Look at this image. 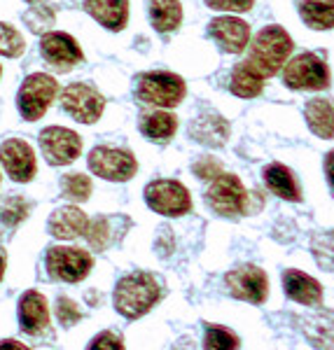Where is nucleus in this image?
Returning a JSON list of instances; mask_svg holds the SVG:
<instances>
[{
  "label": "nucleus",
  "instance_id": "40",
  "mask_svg": "<svg viewBox=\"0 0 334 350\" xmlns=\"http://www.w3.org/2000/svg\"><path fill=\"white\" fill-rule=\"evenodd\" d=\"M0 350H31V348L19 341H14V338H8V341H0Z\"/></svg>",
  "mask_w": 334,
  "mask_h": 350
},
{
  "label": "nucleus",
  "instance_id": "2",
  "mask_svg": "<svg viewBox=\"0 0 334 350\" xmlns=\"http://www.w3.org/2000/svg\"><path fill=\"white\" fill-rule=\"evenodd\" d=\"M292 52V38L281 26H267L257 33L250 47V64L264 77L276 75Z\"/></svg>",
  "mask_w": 334,
  "mask_h": 350
},
{
  "label": "nucleus",
  "instance_id": "34",
  "mask_svg": "<svg viewBox=\"0 0 334 350\" xmlns=\"http://www.w3.org/2000/svg\"><path fill=\"white\" fill-rule=\"evenodd\" d=\"M313 252L322 269H334V236H318L313 241Z\"/></svg>",
  "mask_w": 334,
  "mask_h": 350
},
{
  "label": "nucleus",
  "instance_id": "8",
  "mask_svg": "<svg viewBox=\"0 0 334 350\" xmlns=\"http://www.w3.org/2000/svg\"><path fill=\"white\" fill-rule=\"evenodd\" d=\"M47 271L54 280H64V283H80L87 278V273L94 267V259L87 250L80 247H64L54 245L47 250Z\"/></svg>",
  "mask_w": 334,
  "mask_h": 350
},
{
  "label": "nucleus",
  "instance_id": "38",
  "mask_svg": "<svg viewBox=\"0 0 334 350\" xmlns=\"http://www.w3.org/2000/svg\"><path fill=\"white\" fill-rule=\"evenodd\" d=\"M194 173L199 175L201 180H213L215 175L222 173V171H220L218 159H211V157H203L201 161H196V163H194Z\"/></svg>",
  "mask_w": 334,
  "mask_h": 350
},
{
  "label": "nucleus",
  "instance_id": "18",
  "mask_svg": "<svg viewBox=\"0 0 334 350\" xmlns=\"http://www.w3.org/2000/svg\"><path fill=\"white\" fill-rule=\"evenodd\" d=\"M283 287H285V295L292 301L304 304V306H316V304L322 301V285L297 269H287L283 273Z\"/></svg>",
  "mask_w": 334,
  "mask_h": 350
},
{
  "label": "nucleus",
  "instance_id": "42",
  "mask_svg": "<svg viewBox=\"0 0 334 350\" xmlns=\"http://www.w3.org/2000/svg\"><path fill=\"white\" fill-rule=\"evenodd\" d=\"M3 273H5V257L0 255V280H3Z\"/></svg>",
  "mask_w": 334,
  "mask_h": 350
},
{
  "label": "nucleus",
  "instance_id": "30",
  "mask_svg": "<svg viewBox=\"0 0 334 350\" xmlns=\"http://www.w3.org/2000/svg\"><path fill=\"white\" fill-rule=\"evenodd\" d=\"M24 49H26L24 36L14 26L0 21V54L8 56V59H16V56L24 54Z\"/></svg>",
  "mask_w": 334,
  "mask_h": 350
},
{
  "label": "nucleus",
  "instance_id": "13",
  "mask_svg": "<svg viewBox=\"0 0 334 350\" xmlns=\"http://www.w3.org/2000/svg\"><path fill=\"white\" fill-rule=\"evenodd\" d=\"M227 287L229 295L241 301H250V304H262L269 295V280L259 267L253 264H243V267L229 271L227 273Z\"/></svg>",
  "mask_w": 334,
  "mask_h": 350
},
{
  "label": "nucleus",
  "instance_id": "5",
  "mask_svg": "<svg viewBox=\"0 0 334 350\" xmlns=\"http://www.w3.org/2000/svg\"><path fill=\"white\" fill-rule=\"evenodd\" d=\"M206 203L222 217H239L248 213V196L246 187L236 175L231 173H218L213 178L211 187L206 191Z\"/></svg>",
  "mask_w": 334,
  "mask_h": 350
},
{
  "label": "nucleus",
  "instance_id": "41",
  "mask_svg": "<svg viewBox=\"0 0 334 350\" xmlns=\"http://www.w3.org/2000/svg\"><path fill=\"white\" fill-rule=\"evenodd\" d=\"M173 350H196V346H194V338L183 336L178 343H175V348H173Z\"/></svg>",
  "mask_w": 334,
  "mask_h": 350
},
{
  "label": "nucleus",
  "instance_id": "7",
  "mask_svg": "<svg viewBox=\"0 0 334 350\" xmlns=\"http://www.w3.org/2000/svg\"><path fill=\"white\" fill-rule=\"evenodd\" d=\"M145 203L166 217H180L192 211V196L178 180H155L145 187Z\"/></svg>",
  "mask_w": 334,
  "mask_h": 350
},
{
  "label": "nucleus",
  "instance_id": "44",
  "mask_svg": "<svg viewBox=\"0 0 334 350\" xmlns=\"http://www.w3.org/2000/svg\"><path fill=\"white\" fill-rule=\"evenodd\" d=\"M0 75H3V66H0Z\"/></svg>",
  "mask_w": 334,
  "mask_h": 350
},
{
  "label": "nucleus",
  "instance_id": "4",
  "mask_svg": "<svg viewBox=\"0 0 334 350\" xmlns=\"http://www.w3.org/2000/svg\"><path fill=\"white\" fill-rule=\"evenodd\" d=\"M136 96L143 103L155 105V108H175L185 98V82L183 77L173 75V72H145V75L138 77Z\"/></svg>",
  "mask_w": 334,
  "mask_h": 350
},
{
  "label": "nucleus",
  "instance_id": "3",
  "mask_svg": "<svg viewBox=\"0 0 334 350\" xmlns=\"http://www.w3.org/2000/svg\"><path fill=\"white\" fill-rule=\"evenodd\" d=\"M59 92H61L59 82H56L52 75H47V72H33V75H28L24 84L19 87L16 108H19L21 117H24L26 122H36L49 110V105L54 103Z\"/></svg>",
  "mask_w": 334,
  "mask_h": 350
},
{
  "label": "nucleus",
  "instance_id": "10",
  "mask_svg": "<svg viewBox=\"0 0 334 350\" xmlns=\"http://www.w3.org/2000/svg\"><path fill=\"white\" fill-rule=\"evenodd\" d=\"M61 108L80 124H94L103 115L105 98L99 94V89L89 87L84 82L68 84L61 92Z\"/></svg>",
  "mask_w": 334,
  "mask_h": 350
},
{
  "label": "nucleus",
  "instance_id": "12",
  "mask_svg": "<svg viewBox=\"0 0 334 350\" xmlns=\"http://www.w3.org/2000/svg\"><path fill=\"white\" fill-rule=\"evenodd\" d=\"M40 54L47 61V66H52L54 70L68 72L70 68H75L84 59L80 44L75 42V38L61 31H47L40 40Z\"/></svg>",
  "mask_w": 334,
  "mask_h": 350
},
{
  "label": "nucleus",
  "instance_id": "32",
  "mask_svg": "<svg viewBox=\"0 0 334 350\" xmlns=\"http://www.w3.org/2000/svg\"><path fill=\"white\" fill-rule=\"evenodd\" d=\"M26 217H28V203L24 201V196H8L5 201H0V219L8 227H16Z\"/></svg>",
  "mask_w": 334,
  "mask_h": 350
},
{
  "label": "nucleus",
  "instance_id": "9",
  "mask_svg": "<svg viewBox=\"0 0 334 350\" xmlns=\"http://www.w3.org/2000/svg\"><path fill=\"white\" fill-rule=\"evenodd\" d=\"M89 171L103 180L110 183H127L131 180L136 171H138V163H136L133 154L127 150L117 148H94L89 152Z\"/></svg>",
  "mask_w": 334,
  "mask_h": 350
},
{
  "label": "nucleus",
  "instance_id": "17",
  "mask_svg": "<svg viewBox=\"0 0 334 350\" xmlns=\"http://www.w3.org/2000/svg\"><path fill=\"white\" fill-rule=\"evenodd\" d=\"M89 224V217L84 215L80 208L75 206H64V208H56V211L49 215V234L54 239L61 241H73L77 236H84Z\"/></svg>",
  "mask_w": 334,
  "mask_h": 350
},
{
  "label": "nucleus",
  "instance_id": "23",
  "mask_svg": "<svg viewBox=\"0 0 334 350\" xmlns=\"http://www.w3.org/2000/svg\"><path fill=\"white\" fill-rule=\"evenodd\" d=\"M138 129L147 140L164 143V140H168L175 133V129H178V120H175V115H171V112L147 110L140 115Z\"/></svg>",
  "mask_w": 334,
  "mask_h": 350
},
{
  "label": "nucleus",
  "instance_id": "31",
  "mask_svg": "<svg viewBox=\"0 0 334 350\" xmlns=\"http://www.w3.org/2000/svg\"><path fill=\"white\" fill-rule=\"evenodd\" d=\"M61 189L70 201H87L92 196V180L82 173H68L61 180Z\"/></svg>",
  "mask_w": 334,
  "mask_h": 350
},
{
  "label": "nucleus",
  "instance_id": "15",
  "mask_svg": "<svg viewBox=\"0 0 334 350\" xmlns=\"http://www.w3.org/2000/svg\"><path fill=\"white\" fill-rule=\"evenodd\" d=\"M208 33L229 54L243 52L248 47V42H250V28H248L246 21L236 19V16H218V19H213L211 26H208Z\"/></svg>",
  "mask_w": 334,
  "mask_h": 350
},
{
  "label": "nucleus",
  "instance_id": "20",
  "mask_svg": "<svg viewBox=\"0 0 334 350\" xmlns=\"http://www.w3.org/2000/svg\"><path fill=\"white\" fill-rule=\"evenodd\" d=\"M302 332L316 350H334V313L332 310H318L316 315L304 318Z\"/></svg>",
  "mask_w": 334,
  "mask_h": 350
},
{
  "label": "nucleus",
  "instance_id": "37",
  "mask_svg": "<svg viewBox=\"0 0 334 350\" xmlns=\"http://www.w3.org/2000/svg\"><path fill=\"white\" fill-rule=\"evenodd\" d=\"M87 350H124V343H122V338L117 334H112V332H103V334H99L89 343Z\"/></svg>",
  "mask_w": 334,
  "mask_h": 350
},
{
  "label": "nucleus",
  "instance_id": "35",
  "mask_svg": "<svg viewBox=\"0 0 334 350\" xmlns=\"http://www.w3.org/2000/svg\"><path fill=\"white\" fill-rule=\"evenodd\" d=\"M56 315H59V323L64 327H73L77 320L82 318L80 306H77V304L73 301V299H68V297L56 299Z\"/></svg>",
  "mask_w": 334,
  "mask_h": 350
},
{
  "label": "nucleus",
  "instance_id": "14",
  "mask_svg": "<svg viewBox=\"0 0 334 350\" xmlns=\"http://www.w3.org/2000/svg\"><path fill=\"white\" fill-rule=\"evenodd\" d=\"M0 163L14 183H31L36 178V154L26 140L10 138L0 145Z\"/></svg>",
  "mask_w": 334,
  "mask_h": 350
},
{
  "label": "nucleus",
  "instance_id": "28",
  "mask_svg": "<svg viewBox=\"0 0 334 350\" xmlns=\"http://www.w3.org/2000/svg\"><path fill=\"white\" fill-rule=\"evenodd\" d=\"M203 350H239V336L227 327L208 325L203 336Z\"/></svg>",
  "mask_w": 334,
  "mask_h": 350
},
{
  "label": "nucleus",
  "instance_id": "1",
  "mask_svg": "<svg viewBox=\"0 0 334 350\" xmlns=\"http://www.w3.org/2000/svg\"><path fill=\"white\" fill-rule=\"evenodd\" d=\"M159 299V283L155 280V275L145 273V271H136V273L124 275L115 287V308L127 320L143 318L145 313H150L152 306Z\"/></svg>",
  "mask_w": 334,
  "mask_h": 350
},
{
  "label": "nucleus",
  "instance_id": "24",
  "mask_svg": "<svg viewBox=\"0 0 334 350\" xmlns=\"http://www.w3.org/2000/svg\"><path fill=\"white\" fill-rule=\"evenodd\" d=\"M264 87V75L255 68L250 61H241L231 70V92L239 98H255Z\"/></svg>",
  "mask_w": 334,
  "mask_h": 350
},
{
  "label": "nucleus",
  "instance_id": "29",
  "mask_svg": "<svg viewBox=\"0 0 334 350\" xmlns=\"http://www.w3.org/2000/svg\"><path fill=\"white\" fill-rule=\"evenodd\" d=\"M24 21H26L28 28H31L33 33L42 36V33H47L49 28L56 24V14H54V10L49 8V5L33 3V8L24 14Z\"/></svg>",
  "mask_w": 334,
  "mask_h": 350
},
{
  "label": "nucleus",
  "instance_id": "21",
  "mask_svg": "<svg viewBox=\"0 0 334 350\" xmlns=\"http://www.w3.org/2000/svg\"><path fill=\"white\" fill-rule=\"evenodd\" d=\"M190 135L194 140H199L201 145L220 148V145H224V140L229 138V124L220 115H215V112H208V115L196 117V120L190 124Z\"/></svg>",
  "mask_w": 334,
  "mask_h": 350
},
{
  "label": "nucleus",
  "instance_id": "25",
  "mask_svg": "<svg viewBox=\"0 0 334 350\" xmlns=\"http://www.w3.org/2000/svg\"><path fill=\"white\" fill-rule=\"evenodd\" d=\"M152 26L159 33H171L183 21V8L178 0H147Z\"/></svg>",
  "mask_w": 334,
  "mask_h": 350
},
{
  "label": "nucleus",
  "instance_id": "16",
  "mask_svg": "<svg viewBox=\"0 0 334 350\" xmlns=\"http://www.w3.org/2000/svg\"><path fill=\"white\" fill-rule=\"evenodd\" d=\"M19 325L26 334H42L49 327V310H47V299L40 292L31 290L19 299Z\"/></svg>",
  "mask_w": 334,
  "mask_h": 350
},
{
  "label": "nucleus",
  "instance_id": "43",
  "mask_svg": "<svg viewBox=\"0 0 334 350\" xmlns=\"http://www.w3.org/2000/svg\"><path fill=\"white\" fill-rule=\"evenodd\" d=\"M28 3H40V0H28Z\"/></svg>",
  "mask_w": 334,
  "mask_h": 350
},
{
  "label": "nucleus",
  "instance_id": "6",
  "mask_svg": "<svg viewBox=\"0 0 334 350\" xmlns=\"http://www.w3.org/2000/svg\"><path fill=\"white\" fill-rule=\"evenodd\" d=\"M283 82L290 89L320 92L330 84V70H327V64L318 54L307 52L287 61L285 70H283Z\"/></svg>",
  "mask_w": 334,
  "mask_h": 350
},
{
  "label": "nucleus",
  "instance_id": "36",
  "mask_svg": "<svg viewBox=\"0 0 334 350\" xmlns=\"http://www.w3.org/2000/svg\"><path fill=\"white\" fill-rule=\"evenodd\" d=\"M255 0H206L211 10H224V12H248Z\"/></svg>",
  "mask_w": 334,
  "mask_h": 350
},
{
  "label": "nucleus",
  "instance_id": "39",
  "mask_svg": "<svg viewBox=\"0 0 334 350\" xmlns=\"http://www.w3.org/2000/svg\"><path fill=\"white\" fill-rule=\"evenodd\" d=\"M325 173H327V183H330V187L334 189V150L325 159Z\"/></svg>",
  "mask_w": 334,
  "mask_h": 350
},
{
  "label": "nucleus",
  "instance_id": "27",
  "mask_svg": "<svg viewBox=\"0 0 334 350\" xmlns=\"http://www.w3.org/2000/svg\"><path fill=\"white\" fill-rule=\"evenodd\" d=\"M299 14L316 31L334 28V0H302Z\"/></svg>",
  "mask_w": 334,
  "mask_h": 350
},
{
  "label": "nucleus",
  "instance_id": "33",
  "mask_svg": "<svg viewBox=\"0 0 334 350\" xmlns=\"http://www.w3.org/2000/svg\"><path fill=\"white\" fill-rule=\"evenodd\" d=\"M84 236H87L89 245H92L94 250H105V245L110 243V219L99 217V219H94V222H89Z\"/></svg>",
  "mask_w": 334,
  "mask_h": 350
},
{
  "label": "nucleus",
  "instance_id": "22",
  "mask_svg": "<svg viewBox=\"0 0 334 350\" xmlns=\"http://www.w3.org/2000/svg\"><path fill=\"white\" fill-rule=\"evenodd\" d=\"M264 185L274 191L276 196L285 201H302V191H299V185L294 180L292 171L283 163H271V166L264 168Z\"/></svg>",
  "mask_w": 334,
  "mask_h": 350
},
{
  "label": "nucleus",
  "instance_id": "19",
  "mask_svg": "<svg viewBox=\"0 0 334 350\" xmlns=\"http://www.w3.org/2000/svg\"><path fill=\"white\" fill-rule=\"evenodd\" d=\"M84 10L107 31H122L129 21V0H84Z\"/></svg>",
  "mask_w": 334,
  "mask_h": 350
},
{
  "label": "nucleus",
  "instance_id": "26",
  "mask_svg": "<svg viewBox=\"0 0 334 350\" xmlns=\"http://www.w3.org/2000/svg\"><path fill=\"white\" fill-rule=\"evenodd\" d=\"M307 122L309 129L318 138H334V108L330 100L313 98L307 105Z\"/></svg>",
  "mask_w": 334,
  "mask_h": 350
},
{
  "label": "nucleus",
  "instance_id": "11",
  "mask_svg": "<svg viewBox=\"0 0 334 350\" xmlns=\"http://www.w3.org/2000/svg\"><path fill=\"white\" fill-rule=\"evenodd\" d=\"M40 148L52 166H66L80 157L82 138L66 126H47L40 133Z\"/></svg>",
  "mask_w": 334,
  "mask_h": 350
}]
</instances>
